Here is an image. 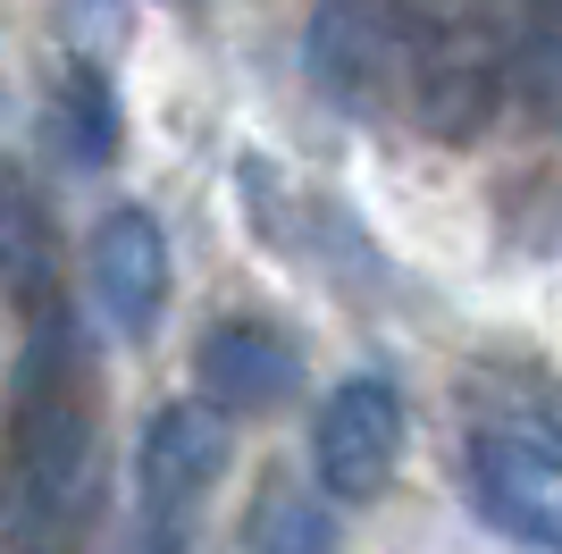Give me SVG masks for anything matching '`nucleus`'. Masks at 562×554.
<instances>
[{
    "label": "nucleus",
    "instance_id": "obj_1",
    "mask_svg": "<svg viewBox=\"0 0 562 554\" xmlns=\"http://www.w3.org/2000/svg\"><path fill=\"white\" fill-rule=\"evenodd\" d=\"M403 462V395L386 378H336L319 395V412H311V479L328 505H370L386 496Z\"/></svg>",
    "mask_w": 562,
    "mask_h": 554
},
{
    "label": "nucleus",
    "instance_id": "obj_2",
    "mask_svg": "<svg viewBox=\"0 0 562 554\" xmlns=\"http://www.w3.org/2000/svg\"><path fill=\"white\" fill-rule=\"evenodd\" d=\"M470 496L495 530L529 554H562V445L538 429H479L470 437Z\"/></svg>",
    "mask_w": 562,
    "mask_h": 554
},
{
    "label": "nucleus",
    "instance_id": "obj_3",
    "mask_svg": "<svg viewBox=\"0 0 562 554\" xmlns=\"http://www.w3.org/2000/svg\"><path fill=\"white\" fill-rule=\"evenodd\" d=\"M235 454V429L211 395L202 403H160L151 429L135 445V487H143V530L160 538H186V512L211 496V479L227 470Z\"/></svg>",
    "mask_w": 562,
    "mask_h": 554
},
{
    "label": "nucleus",
    "instance_id": "obj_4",
    "mask_svg": "<svg viewBox=\"0 0 562 554\" xmlns=\"http://www.w3.org/2000/svg\"><path fill=\"white\" fill-rule=\"evenodd\" d=\"M85 277H93L101 320H110L126 345H143L168 311V235H160V219L143 202L101 210L93 244H85Z\"/></svg>",
    "mask_w": 562,
    "mask_h": 554
},
{
    "label": "nucleus",
    "instance_id": "obj_5",
    "mask_svg": "<svg viewBox=\"0 0 562 554\" xmlns=\"http://www.w3.org/2000/svg\"><path fill=\"white\" fill-rule=\"evenodd\" d=\"M303 387V362L269 320H218L202 336V395L218 412H278Z\"/></svg>",
    "mask_w": 562,
    "mask_h": 554
},
{
    "label": "nucleus",
    "instance_id": "obj_6",
    "mask_svg": "<svg viewBox=\"0 0 562 554\" xmlns=\"http://www.w3.org/2000/svg\"><path fill=\"white\" fill-rule=\"evenodd\" d=\"M311 76L336 101H378V85H386V25H370L352 0L319 9V25H311Z\"/></svg>",
    "mask_w": 562,
    "mask_h": 554
},
{
    "label": "nucleus",
    "instance_id": "obj_7",
    "mask_svg": "<svg viewBox=\"0 0 562 554\" xmlns=\"http://www.w3.org/2000/svg\"><path fill=\"white\" fill-rule=\"evenodd\" d=\"M244 554H336V512L319 496H303V487H278L252 512V546Z\"/></svg>",
    "mask_w": 562,
    "mask_h": 554
},
{
    "label": "nucleus",
    "instance_id": "obj_8",
    "mask_svg": "<svg viewBox=\"0 0 562 554\" xmlns=\"http://www.w3.org/2000/svg\"><path fill=\"white\" fill-rule=\"evenodd\" d=\"M68 135H76V160H110L117 152V101L93 68L68 76Z\"/></svg>",
    "mask_w": 562,
    "mask_h": 554
}]
</instances>
